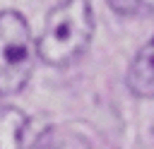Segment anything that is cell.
<instances>
[{
	"mask_svg": "<svg viewBox=\"0 0 154 149\" xmlns=\"http://www.w3.org/2000/svg\"><path fill=\"white\" fill-rule=\"evenodd\" d=\"M91 34L94 12L89 0H63L43 22V31L36 41V55L53 67H65L87 50Z\"/></svg>",
	"mask_w": 154,
	"mask_h": 149,
	"instance_id": "1",
	"label": "cell"
},
{
	"mask_svg": "<svg viewBox=\"0 0 154 149\" xmlns=\"http://www.w3.org/2000/svg\"><path fill=\"white\" fill-rule=\"evenodd\" d=\"M36 41L29 24L17 12H0V94H17L29 82L36 65Z\"/></svg>",
	"mask_w": 154,
	"mask_h": 149,
	"instance_id": "2",
	"label": "cell"
},
{
	"mask_svg": "<svg viewBox=\"0 0 154 149\" xmlns=\"http://www.w3.org/2000/svg\"><path fill=\"white\" fill-rule=\"evenodd\" d=\"M43 132L36 130L34 120L14 108V106H0V149H26L34 142H38Z\"/></svg>",
	"mask_w": 154,
	"mask_h": 149,
	"instance_id": "3",
	"label": "cell"
},
{
	"mask_svg": "<svg viewBox=\"0 0 154 149\" xmlns=\"http://www.w3.org/2000/svg\"><path fill=\"white\" fill-rule=\"evenodd\" d=\"M128 87L137 96H154V36L132 58L128 67Z\"/></svg>",
	"mask_w": 154,
	"mask_h": 149,
	"instance_id": "4",
	"label": "cell"
},
{
	"mask_svg": "<svg viewBox=\"0 0 154 149\" xmlns=\"http://www.w3.org/2000/svg\"><path fill=\"white\" fill-rule=\"evenodd\" d=\"M36 149H89L82 137L65 132H43L36 142Z\"/></svg>",
	"mask_w": 154,
	"mask_h": 149,
	"instance_id": "5",
	"label": "cell"
},
{
	"mask_svg": "<svg viewBox=\"0 0 154 149\" xmlns=\"http://www.w3.org/2000/svg\"><path fill=\"white\" fill-rule=\"evenodd\" d=\"M120 14H154V0H108Z\"/></svg>",
	"mask_w": 154,
	"mask_h": 149,
	"instance_id": "6",
	"label": "cell"
}]
</instances>
